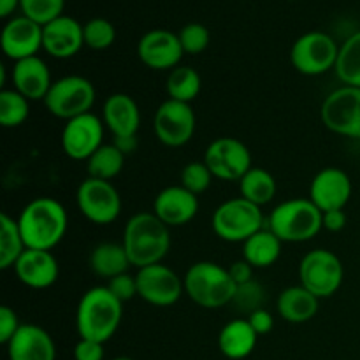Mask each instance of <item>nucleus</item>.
Returning a JSON list of instances; mask_svg holds the SVG:
<instances>
[{
    "instance_id": "f257e3e1",
    "label": "nucleus",
    "mask_w": 360,
    "mask_h": 360,
    "mask_svg": "<svg viewBox=\"0 0 360 360\" xmlns=\"http://www.w3.org/2000/svg\"><path fill=\"white\" fill-rule=\"evenodd\" d=\"M122 245L137 269L162 264L171 250V229L155 213H137L127 221Z\"/></svg>"
},
{
    "instance_id": "f03ea898",
    "label": "nucleus",
    "mask_w": 360,
    "mask_h": 360,
    "mask_svg": "<svg viewBox=\"0 0 360 360\" xmlns=\"http://www.w3.org/2000/svg\"><path fill=\"white\" fill-rule=\"evenodd\" d=\"M21 236L32 250L51 252L62 243L67 232V211L60 200L39 197L30 200L18 217Z\"/></svg>"
},
{
    "instance_id": "7ed1b4c3",
    "label": "nucleus",
    "mask_w": 360,
    "mask_h": 360,
    "mask_svg": "<svg viewBox=\"0 0 360 360\" xmlns=\"http://www.w3.org/2000/svg\"><path fill=\"white\" fill-rule=\"evenodd\" d=\"M123 319V302L108 287H94L83 294L76 309V329L81 340L104 345L118 330Z\"/></svg>"
},
{
    "instance_id": "20e7f679",
    "label": "nucleus",
    "mask_w": 360,
    "mask_h": 360,
    "mask_svg": "<svg viewBox=\"0 0 360 360\" xmlns=\"http://www.w3.org/2000/svg\"><path fill=\"white\" fill-rule=\"evenodd\" d=\"M183 283L185 294L204 309H218L231 304L238 290L227 267L207 260L190 266Z\"/></svg>"
},
{
    "instance_id": "39448f33",
    "label": "nucleus",
    "mask_w": 360,
    "mask_h": 360,
    "mask_svg": "<svg viewBox=\"0 0 360 360\" xmlns=\"http://www.w3.org/2000/svg\"><path fill=\"white\" fill-rule=\"evenodd\" d=\"M267 229L281 243H306L323 229L322 211L309 199L285 200L271 211Z\"/></svg>"
},
{
    "instance_id": "423d86ee",
    "label": "nucleus",
    "mask_w": 360,
    "mask_h": 360,
    "mask_svg": "<svg viewBox=\"0 0 360 360\" xmlns=\"http://www.w3.org/2000/svg\"><path fill=\"white\" fill-rule=\"evenodd\" d=\"M214 234L227 243H245L264 229L262 207L243 197L229 199L214 210L211 218Z\"/></svg>"
},
{
    "instance_id": "0eeeda50",
    "label": "nucleus",
    "mask_w": 360,
    "mask_h": 360,
    "mask_svg": "<svg viewBox=\"0 0 360 360\" xmlns=\"http://www.w3.org/2000/svg\"><path fill=\"white\" fill-rule=\"evenodd\" d=\"M94 104L95 88L83 76H65L53 81L44 98V105L49 115L65 122L91 112L90 109L94 108Z\"/></svg>"
},
{
    "instance_id": "6e6552de",
    "label": "nucleus",
    "mask_w": 360,
    "mask_h": 360,
    "mask_svg": "<svg viewBox=\"0 0 360 360\" xmlns=\"http://www.w3.org/2000/svg\"><path fill=\"white\" fill-rule=\"evenodd\" d=\"M301 285L319 299L330 297L343 285L345 269L340 257L329 250L316 248L306 253L299 266Z\"/></svg>"
},
{
    "instance_id": "1a4fd4ad",
    "label": "nucleus",
    "mask_w": 360,
    "mask_h": 360,
    "mask_svg": "<svg viewBox=\"0 0 360 360\" xmlns=\"http://www.w3.org/2000/svg\"><path fill=\"white\" fill-rule=\"evenodd\" d=\"M338 55L340 48L329 34L308 32L292 46L290 62L304 76H320L336 67Z\"/></svg>"
},
{
    "instance_id": "9d476101",
    "label": "nucleus",
    "mask_w": 360,
    "mask_h": 360,
    "mask_svg": "<svg viewBox=\"0 0 360 360\" xmlns=\"http://www.w3.org/2000/svg\"><path fill=\"white\" fill-rule=\"evenodd\" d=\"M81 214L95 225H109L122 213V197L111 181L88 176L76 192Z\"/></svg>"
},
{
    "instance_id": "9b49d317",
    "label": "nucleus",
    "mask_w": 360,
    "mask_h": 360,
    "mask_svg": "<svg viewBox=\"0 0 360 360\" xmlns=\"http://www.w3.org/2000/svg\"><path fill=\"white\" fill-rule=\"evenodd\" d=\"M320 116L330 132L360 139V88L343 84L330 91L323 101Z\"/></svg>"
},
{
    "instance_id": "f8f14e48",
    "label": "nucleus",
    "mask_w": 360,
    "mask_h": 360,
    "mask_svg": "<svg viewBox=\"0 0 360 360\" xmlns=\"http://www.w3.org/2000/svg\"><path fill=\"white\" fill-rule=\"evenodd\" d=\"M197 120L192 105L186 102L167 98L158 105L153 118L157 139L169 148H179L190 143L195 134Z\"/></svg>"
},
{
    "instance_id": "ddd939ff",
    "label": "nucleus",
    "mask_w": 360,
    "mask_h": 360,
    "mask_svg": "<svg viewBox=\"0 0 360 360\" xmlns=\"http://www.w3.org/2000/svg\"><path fill=\"white\" fill-rule=\"evenodd\" d=\"M204 164L210 167L213 178L224 181H239L253 167L248 146L234 137L214 139L206 148Z\"/></svg>"
},
{
    "instance_id": "4468645a",
    "label": "nucleus",
    "mask_w": 360,
    "mask_h": 360,
    "mask_svg": "<svg viewBox=\"0 0 360 360\" xmlns=\"http://www.w3.org/2000/svg\"><path fill=\"white\" fill-rule=\"evenodd\" d=\"M136 280L139 297L157 308H169L176 304L185 292L181 278L164 264L143 267L137 271Z\"/></svg>"
},
{
    "instance_id": "2eb2a0df",
    "label": "nucleus",
    "mask_w": 360,
    "mask_h": 360,
    "mask_svg": "<svg viewBox=\"0 0 360 360\" xmlns=\"http://www.w3.org/2000/svg\"><path fill=\"white\" fill-rule=\"evenodd\" d=\"M104 122L86 112L65 122L62 130L63 153L72 160H88L104 144Z\"/></svg>"
},
{
    "instance_id": "dca6fc26",
    "label": "nucleus",
    "mask_w": 360,
    "mask_h": 360,
    "mask_svg": "<svg viewBox=\"0 0 360 360\" xmlns=\"http://www.w3.org/2000/svg\"><path fill=\"white\" fill-rule=\"evenodd\" d=\"M183 48L178 34L157 28L141 37L137 44V56L146 67L153 70L176 69L183 58Z\"/></svg>"
},
{
    "instance_id": "f3484780",
    "label": "nucleus",
    "mask_w": 360,
    "mask_h": 360,
    "mask_svg": "<svg viewBox=\"0 0 360 360\" xmlns=\"http://www.w3.org/2000/svg\"><path fill=\"white\" fill-rule=\"evenodd\" d=\"M352 179L343 169L326 167L313 178L308 199L322 213L345 210L352 197Z\"/></svg>"
},
{
    "instance_id": "a211bd4d",
    "label": "nucleus",
    "mask_w": 360,
    "mask_h": 360,
    "mask_svg": "<svg viewBox=\"0 0 360 360\" xmlns=\"http://www.w3.org/2000/svg\"><path fill=\"white\" fill-rule=\"evenodd\" d=\"M0 46L4 55L14 62L37 56L39 49H42V27L23 14L13 18L2 28Z\"/></svg>"
},
{
    "instance_id": "6ab92c4d",
    "label": "nucleus",
    "mask_w": 360,
    "mask_h": 360,
    "mask_svg": "<svg viewBox=\"0 0 360 360\" xmlns=\"http://www.w3.org/2000/svg\"><path fill=\"white\" fill-rule=\"evenodd\" d=\"M83 46V25L74 18L62 14L42 27V49L53 58H72Z\"/></svg>"
},
{
    "instance_id": "aec40b11",
    "label": "nucleus",
    "mask_w": 360,
    "mask_h": 360,
    "mask_svg": "<svg viewBox=\"0 0 360 360\" xmlns=\"http://www.w3.org/2000/svg\"><path fill=\"white\" fill-rule=\"evenodd\" d=\"M13 269L18 280L25 287L34 288V290H44V288L53 287L60 274L58 260L51 252H46V250L27 248L14 264Z\"/></svg>"
},
{
    "instance_id": "412c9836",
    "label": "nucleus",
    "mask_w": 360,
    "mask_h": 360,
    "mask_svg": "<svg viewBox=\"0 0 360 360\" xmlns=\"http://www.w3.org/2000/svg\"><path fill=\"white\" fill-rule=\"evenodd\" d=\"M153 213L171 227H181V225L190 224L199 213V199L183 188L181 185L167 186L162 190L153 202Z\"/></svg>"
},
{
    "instance_id": "4be33fe9",
    "label": "nucleus",
    "mask_w": 360,
    "mask_h": 360,
    "mask_svg": "<svg viewBox=\"0 0 360 360\" xmlns=\"http://www.w3.org/2000/svg\"><path fill=\"white\" fill-rule=\"evenodd\" d=\"M102 122L115 136V141L134 139L141 127L139 105L127 94L109 95L102 108Z\"/></svg>"
},
{
    "instance_id": "5701e85b",
    "label": "nucleus",
    "mask_w": 360,
    "mask_h": 360,
    "mask_svg": "<svg viewBox=\"0 0 360 360\" xmlns=\"http://www.w3.org/2000/svg\"><path fill=\"white\" fill-rule=\"evenodd\" d=\"M6 347L9 360H56L55 341L35 323H21Z\"/></svg>"
},
{
    "instance_id": "b1692460",
    "label": "nucleus",
    "mask_w": 360,
    "mask_h": 360,
    "mask_svg": "<svg viewBox=\"0 0 360 360\" xmlns=\"http://www.w3.org/2000/svg\"><path fill=\"white\" fill-rule=\"evenodd\" d=\"M14 90L20 91L28 101H44L51 88V74L41 56H30L14 63Z\"/></svg>"
},
{
    "instance_id": "393cba45",
    "label": "nucleus",
    "mask_w": 360,
    "mask_h": 360,
    "mask_svg": "<svg viewBox=\"0 0 360 360\" xmlns=\"http://www.w3.org/2000/svg\"><path fill=\"white\" fill-rule=\"evenodd\" d=\"M259 334L253 330L248 320L236 319L221 327L218 334V348L221 355L231 360H243L253 354Z\"/></svg>"
},
{
    "instance_id": "a878e982",
    "label": "nucleus",
    "mask_w": 360,
    "mask_h": 360,
    "mask_svg": "<svg viewBox=\"0 0 360 360\" xmlns=\"http://www.w3.org/2000/svg\"><path fill=\"white\" fill-rule=\"evenodd\" d=\"M319 301L302 285L285 288L276 301V309L281 319L288 323H306L319 311Z\"/></svg>"
},
{
    "instance_id": "bb28decb",
    "label": "nucleus",
    "mask_w": 360,
    "mask_h": 360,
    "mask_svg": "<svg viewBox=\"0 0 360 360\" xmlns=\"http://www.w3.org/2000/svg\"><path fill=\"white\" fill-rule=\"evenodd\" d=\"M281 245L283 243L271 229H260L243 243V259L253 266V269H266L280 259Z\"/></svg>"
},
{
    "instance_id": "cd10ccee",
    "label": "nucleus",
    "mask_w": 360,
    "mask_h": 360,
    "mask_svg": "<svg viewBox=\"0 0 360 360\" xmlns=\"http://www.w3.org/2000/svg\"><path fill=\"white\" fill-rule=\"evenodd\" d=\"M132 266L122 243H101L90 253V269L97 276L112 280L123 273H129Z\"/></svg>"
},
{
    "instance_id": "c85d7f7f",
    "label": "nucleus",
    "mask_w": 360,
    "mask_h": 360,
    "mask_svg": "<svg viewBox=\"0 0 360 360\" xmlns=\"http://www.w3.org/2000/svg\"><path fill=\"white\" fill-rule=\"evenodd\" d=\"M239 190L243 199L262 207L276 195V179L266 169L252 167L239 179Z\"/></svg>"
},
{
    "instance_id": "c756f323",
    "label": "nucleus",
    "mask_w": 360,
    "mask_h": 360,
    "mask_svg": "<svg viewBox=\"0 0 360 360\" xmlns=\"http://www.w3.org/2000/svg\"><path fill=\"white\" fill-rule=\"evenodd\" d=\"M27 250L18 220L0 214V269H11Z\"/></svg>"
},
{
    "instance_id": "7c9ffc66",
    "label": "nucleus",
    "mask_w": 360,
    "mask_h": 360,
    "mask_svg": "<svg viewBox=\"0 0 360 360\" xmlns=\"http://www.w3.org/2000/svg\"><path fill=\"white\" fill-rule=\"evenodd\" d=\"M200 88H202L200 74L188 65H178L176 69H172L167 77V83H165L169 98L186 102V104L199 97Z\"/></svg>"
},
{
    "instance_id": "2f4dec72",
    "label": "nucleus",
    "mask_w": 360,
    "mask_h": 360,
    "mask_svg": "<svg viewBox=\"0 0 360 360\" xmlns=\"http://www.w3.org/2000/svg\"><path fill=\"white\" fill-rule=\"evenodd\" d=\"M125 157L127 155L115 143L102 144L86 160L88 174H90V178L111 181L122 172L123 165H125Z\"/></svg>"
},
{
    "instance_id": "473e14b6",
    "label": "nucleus",
    "mask_w": 360,
    "mask_h": 360,
    "mask_svg": "<svg viewBox=\"0 0 360 360\" xmlns=\"http://www.w3.org/2000/svg\"><path fill=\"white\" fill-rule=\"evenodd\" d=\"M334 70L338 79L345 86L360 88V30L352 34L340 46V55Z\"/></svg>"
},
{
    "instance_id": "72a5a7b5",
    "label": "nucleus",
    "mask_w": 360,
    "mask_h": 360,
    "mask_svg": "<svg viewBox=\"0 0 360 360\" xmlns=\"http://www.w3.org/2000/svg\"><path fill=\"white\" fill-rule=\"evenodd\" d=\"M30 115V101L13 90H0V125L4 129H16L23 125Z\"/></svg>"
},
{
    "instance_id": "f704fd0d",
    "label": "nucleus",
    "mask_w": 360,
    "mask_h": 360,
    "mask_svg": "<svg viewBox=\"0 0 360 360\" xmlns=\"http://www.w3.org/2000/svg\"><path fill=\"white\" fill-rule=\"evenodd\" d=\"M84 34V44L90 49H108L115 44L116 41V28L105 18H94L88 23L83 25Z\"/></svg>"
},
{
    "instance_id": "c9c22d12",
    "label": "nucleus",
    "mask_w": 360,
    "mask_h": 360,
    "mask_svg": "<svg viewBox=\"0 0 360 360\" xmlns=\"http://www.w3.org/2000/svg\"><path fill=\"white\" fill-rule=\"evenodd\" d=\"M63 4L65 0H20V9L23 16L44 27L62 16Z\"/></svg>"
},
{
    "instance_id": "e433bc0d",
    "label": "nucleus",
    "mask_w": 360,
    "mask_h": 360,
    "mask_svg": "<svg viewBox=\"0 0 360 360\" xmlns=\"http://www.w3.org/2000/svg\"><path fill=\"white\" fill-rule=\"evenodd\" d=\"M213 181L210 167L202 162H190L181 171V186L192 192L193 195L199 197L200 193L206 192Z\"/></svg>"
},
{
    "instance_id": "4c0bfd02",
    "label": "nucleus",
    "mask_w": 360,
    "mask_h": 360,
    "mask_svg": "<svg viewBox=\"0 0 360 360\" xmlns=\"http://www.w3.org/2000/svg\"><path fill=\"white\" fill-rule=\"evenodd\" d=\"M179 42L186 55H199L210 46L211 34L202 23H186L178 32Z\"/></svg>"
},
{
    "instance_id": "58836bf2",
    "label": "nucleus",
    "mask_w": 360,
    "mask_h": 360,
    "mask_svg": "<svg viewBox=\"0 0 360 360\" xmlns=\"http://www.w3.org/2000/svg\"><path fill=\"white\" fill-rule=\"evenodd\" d=\"M262 287L257 283L255 280L250 281V283L239 285L238 290H236L234 301L243 311H248V315L255 309L260 308V302H262Z\"/></svg>"
},
{
    "instance_id": "ea45409f",
    "label": "nucleus",
    "mask_w": 360,
    "mask_h": 360,
    "mask_svg": "<svg viewBox=\"0 0 360 360\" xmlns=\"http://www.w3.org/2000/svg\"><path fill=\"white\" fill-rule=\"evenodd\" d=\"M105 287L109 288V292H111L120 302L132 301L136 295H139V292H137L136 276H132V274L129 273H123L120 274V276H115L112 280L108 281Z\"/></svg>"
},
{
    "instance_id": "a19ab883",
    "label": "nucleus",
    "mask_w": 360,
    "mask_h": 360,
    "mask_svg": "<svg viewBox=\"0 0 360 360\" xmlns=\"http://www.w3.org/2000/svg\"><path fill=\"white\" fill-rule=\"evenodd\" d=\"M21 327L16 311L9 306H0V343L7 345Z\"/></svg>"
},
{
    "instance_id": "79ce46f5",
    "label": "nucleus",
    "mask_w": 360,
    "mask_h": 360,
    "mask_svg": "<svg viewBox=\"0 0 360 360\" xmlns=\"http://www.w3.org/2000/svg\"><path fill=\"white\" fill-rule=\"evenodd\" d=\"M74 359L76 360H104V345L98 341L81 340L74 347Z\"/></svg>"
},
{
    "instance_id": "37998d69",
    "label": "nucleus",
    "mask_w": 360,
    "mask_h": 360,
    "mask_svg": "<svg viewBox=\"0 0 360 360\" xmlns=\"http://www.w3.org/2000/svg\"><path fill=\"white\" fill-rule=\"evenodd\" d=\"M246 320H248L250 326L253 327V330H255L259 336H266V334H269L274 327L273 315L264 308H259L255 309V311L250 313Z\"/></svg>"
},
{
    "instance_id": "c03bdc74",
    "label": "nucleus",
    "mask_w": 360,
    "mask_h": 360,
    "mask_svg": "<svg viewBox=\"0 0 360 360\" xmlns=\"http://www.w3.org/2000/svg\"><path fill=\"white\" fill-rule=\"evenodd\" d=\"M229 273H231V278L234 280V283L238 285H245L253 281V266H250L245 259L238 260V262L231 264V267H227Z\"/></svg>"
},
{
    "instance_id": "a18cd8bd",
    "label": "nucleus",
    "mask_w": 360,
    "mask_h": 360,
    "mask_svg": "<svg viewBox=\"0 0 360 360\" xmlns=\"http://www.w3.org/2000/svg\"><path fill=\"white\" fill-rule=\"evenodd\" d=\"M322 221L323 229H327L329 232H340L347 225V213L343 210L326 211V213H322Z\"/></svg>"
},
{
    "instance_id": "49530a36",
    "label": "nucleus",
    "mask_w": 360,
    "mask_h": 360,
    "mask_svg": "<svg viewBox=\"0 0 360 360\" xmlns=\"http://www.w3.org/2000/svg\"><path fill=\"white\" fill-rule=\"evenodd\" d=\"M18 7H20V0H0V16H11Z\"/></svg>"
},
{
    "instance_id": "de8ad7c7",
    "label": "nucleus",
    "mask_w": 360,
    "mask_h": 360,
    "mask_svg": "<svg viewBox=\"0 0 360 360\" xmlns=\"http://www.w3.org/2000/svg\"><path fill=\"white\" fill-rule=\"evenodd\" d=\"M112 360H136V359H132V357H116V359H112Z\"/></svg>"
}]
</instances>
